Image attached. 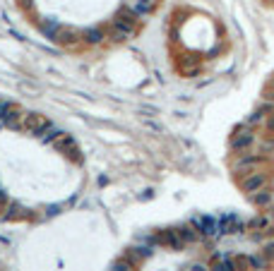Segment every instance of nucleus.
Masks as SVG:
<instances>
[{
	"label": "nucleus",
	"instance_id": "nucleus-1",
	"mask_svg": "<svg viewBox=\"0 0 274 271\" xmlns=\"http://www.w3.org/2000/svg\"><path fill=\"white\" fill-rule=\"evenodd\" d=\"M265 163H267V156L260 154L258 149L241 151V154H236V159H233V173L238 178H243V176H248V173H253V171H260Z\"/></svg>",
	"mask_w": 274,
	"mask_h": 271
},
{
	"label": "nucleus",
	"instance_id": "nucleus-22",
	"mask_svg": "<svg viewBox=\"0 0 274 271\" xmlns=\"http://www.w3.org/2000/svg\"><path fill=\"white\" fill-rule=\"evenodd\" d=\"M176 233H178V238L183 243H195L197 240V233L192 231L190 226H180V228H176Z\"/></svg>",
	"mask_w": 274,
	"mask_h": 271
},
{
	"label": "nucleus",
	"instance_id": "nucleus-14",
	"mask_svg": "<svg viewBox=\"0 0 274 271\" xmlns=\"http://www.w3.org/2000/svg\"><path fill=\"white\" fill-rule=\"evenodd\" d=\"M106 39L113 41V43H123V41L135 39V34H133V31H125V29H121V27H116V24H109Z\"/></svg>",
	"mask_w": 274,
	"mask_h": 271
},
{
	"label": "nucleus",
	"instance_id": "nucleus-13",
	"mask_svg": "<svg viewBox=\"0 0 274 271\" xmlns=\"http://www.w3.org/2000/svg\"><path fill=\"white\" fill-rule=\"evenodd\" d=\"M39 27H41L43 36H48V39H55V36H58V31L63 29V24H60L55 17H43V19H39Z\"/></svg>",
	"mask_w": 274,
	"mask_h": 271
},
{
	"label": "nucleus",
	"instance_id": "nucleus-7",
	"mask_svg": "<svg viewBox=\"0 0 274 271\" xmlns=\"http://www.w3.org/2000/svg\"><path fill=\"white\" fill-rule=\"evenodd\" d=\"M53 149L63 151L65 156H72L75 161H82V156H80V149H77V144H75V139H72V137H70V135H65V132H60V135L55 137Z\"/></svg>",
	"mask_w": 274,
	"mask_h": 271
},
{
	"label": "nucleus",
	"instance_id": "nucleus-5",
	"mask_svg": "<svg viewBox=\"0 0 274 271\" xmlns=\"http://www.w3.org/2000/svg\"><path fill=\"white\" fill-rule=\"evenodd\" d=\"M238 185H241V190L243 192L253 194V192L267 187V173H262V171H253V173H248V176L238 178Z\"/></svg>",
	"mask_w": 274,
	"mask_h": 271
},
{
	"label": "nucleus",
	"instance_id": "nucleus-27",
	"mask_svg": "<svg viewBox=\"0 0 274 271\" xmlns=\"http://www.w3.org/2000/svg\"><path fill=\"white\" fill-rule=\"evenodd\" d=\"M2 206H7V194L0 190V209H2Z\"/></svg>",
	"mask_w": 274,
	"mask_h": 271
},
{
	"label": "nucleus",
	"instance_id": "nucleus-15",
	"mask_svg": "<svg viewBox=\"0 0 274 271\" xmlns=\"http://www.w3.org/2000/svg\"><path fill=\"white\" fill-rule=\"evenodd\" d=\"M178 68H180V72H185V75H197V70H200V58H195V55H183Z\"/></svg>",
	"mask_w": 274,
	"mask_h": 271
},
{
	"label": "nucleus",
	"instance_id": "nucleus-9",
	"mask_svg": "<svg viewBox=\"0 0 274 271\" xmlns=\"http://www.w3.org/2000/svg\"><path fill=\"white\" fill-rule=\"evenodd\" d=\"M156 2H159V0H125V7H130L139 19H144V17L156 7Z\"/></svg>",
	"mask_w": 274,
	"mask_h": 271
},
{
	"label": "nucleus",
	"instance_id": "nucleus-20",
	"mask_svg": "<svg viewBox=\"0 0 274 271\" xmlns=\"http://www.w3.org/2000/svg\"><path fill=\"white\" fill-rule=\"evenodd\" d=\"M27 209L19 206V204H12L10 206V214H5V221H19V218H27Z\"/></svg>",
	"mask_w": 274,
	"mask_h": 271
},
{
	"label": "nucleus",
	"instance_id": "nucleus-29",
	"mask_svg": "<svg viewBox=\"0 0 274 271\" xmlns=\"http://www.w3.org/2000/svg\"><path fill=\"white\" fill-rule=\"evenodd\" d=\"M272 87H274V80H272Z\"/></svg>",
	"mask_w": 274,
	"mask_h": 271
},
{
	"label": "nucleus",
	"instance_id": "nucleus-19",
	"mask_svg": "<svg viewBox=\"0 0 274 271\" xmlns=\"http://www.w3.org/2000/svg\"><path fill=\"white\" fill-rule=\"evenodd\" d=\"M265 118H267V113H265L262 108H258L255 113H250V115H248V120L243 122V125H248L250 130H262V122H265Z\"/></svg>",
	"mask_w": 274,
	"mask_h": 271
},
{
	"label": "nucleus",
	"instance_id": "nucleus-23",
	"mask_svg": "<svg viewBox=\"0 0 274 271\" xmlns=\"http://www.w3.org/2000/svg\"><path fill=\"white\" fill-rule=\"evenodd\" d=\"M231 262L236 271H253L250 269V262H248V255H236V257H231Z\"/></svg>",
	"mask_w": 274,
	"mask_h": 271
},
{
	"label": "nucleus",
	"instance_id": "nucleus-8",
	"mask_svg": "<svg viewBox=\"0 0 274 271\" xmlns=\"http://www.w3.org/2000/svg\"><path fill=\"white\" fill-rule=\"evenodd\" d=\"M55 43L58 46H65V48H72V46H77L80 41H82V31H77V29H70V27H63L58 31V36H55Z\"/></svg>",
	"mask_w": 274,
	"mask_h": 271
},
{
	"label": "nucleus",
	"instance_id": "nucleus-6",
	"mask_svg": "<svg viewBox=\"0 0 274 271\" xmlns=\"http://www.w3.org/2000/svg\"><path fill=\"white\" fill-rule=\"evenodd\" d=\"M151 243L156 245H164L166 250H180L183 247V240L178 238V233H176V228H166V231H159L154 238H151Z\"/></svg>",
	"mask_w": 274,
	"mask_h": 271
},
{
	"label": "nucleus",
	"instance_id": "nucleus-17",
	"mask_svg": "<svg viewBox=\"0 0 274 271\" xmlns=\"http://www.w3.org/2000/svg\"><path fill=\"white\" fill-rule=\"evenodd\" d=\"M248 262H250V269L253 271H267L272 267V262L265 257L262 252H258V255H248Z\"/></svg>",
	"mask_w": 274,
	"mask_h": 271
},
{
	"label": "nucleus",
	"instance_id": "nucleus-12",
	"mask_svg": "<svg viewBox=\"0 0 274 271\" xmlns=\"http://www.w3.org/2000/svg\"><path fill=\"white\" fill-rule=\"evenodd\" d=\"M250 202L255 204V206H260V209H270L274 202L272 190H270V187H262V190L253 192V194H250Z\"/></svg>",
	"mask_w": 274,
	"mask_h": 271
},
{
	"label": "nucleus",
	"instance_id": "nucleus-26",
	"mask_svg": "<svg viewBox=\"0 0 274 271\" xmlns=\"http://www.w3.org/2000/svg\"><path fill=\"white\" fill-rule=\"evenodd\" d=\"M188 271H212V269H209V267H205V264H192Z\"/></svg>",
	"mask_w": 274,
	"mask_h": 271
},
{
	"label": "nucleus",
	"instance_id": "nucleus-10",
	"mask_svg": "<svg viewBox=\"0 0 274 271\" xmlns=\"http://www.w3.org/2000/svg\"><path fill=\"white\" fill-rule=\"evenodd\" d=\"M253 231H258L260 235H272L274 233V226H272V216L270 214H258V216L253 218L250 223H248Z\"/></svg>",
	"mask_w": 274,
	"mask_h": 271
},
{
	"label": "nucleus",
	"instance_id": "nucleus-3",
	"mask_svg": "<svg viewBox=\"0 0 274 271\" xmlns=\"http://www.w3.org/2000/svg\"><path fill=\"white\" fill-rule=\"evenodd\" d=\"M139 17H137L130 7H121L118 12L113 14V19H111V24H116V27H121V29H125V31H133V34H137V27H139Z\"/></svg>",
	"mask_w": 274,
	"mask_h": 271
},
{
	"label": "nucleus",
	"instance_id": "nucleus-16",
	"mask_svg": "<svg viewBox=\"0 0 274 271\" xmlns=\"http://www.w3.org/2000/svg\"><path fill=\"white\" fill-rule=\"evenodd\" d=\"M255 149L260 151V154H265V156H272L274 154V135H265L258 137V144H255Z\"/></svg>",
	"mask_w": 274,
	"mask_h": 271
},
{
	"label": "nucleus",
	"instance_id": "nucleus-24",
	"mask_svg": "<svg viewBox=\"0 0 274 271\" xmlns=\"http://www.w3.org/2000/svg\"><path fill=\"white\" fill-rule=\"evenodd\" d=\"M262 132L274 135V113H267V118H265V122H262Z\"/></svg>",
	"mask_w": 274,
	"mask_h": 271
},
{
	"label": "nucleus",
	"instance_id": "nucleus-28",
	"mask_svg": "<svg viewBox=\"0 0 274 271\" xmlns=\"http://www.w3.org/2000/svg\"><path fill=\"white\" fill-rule=\"evenodd\" d=\"M19 5H24V7H31V10H34V0H19Z\"/></svg>",
	"mask_w": 274,
	"mask_h": 271
},
{
	"label": "nucleus",
	"instance_id": "nucleus-11",
	"mask_svg": "<svg viewBox=\"0 0 274 271\" xmlns=\"http://www.w3.org/2000/svg\"><path fill=\"white\" fill-rule=\"evenodd\" d=\"M82 41L89 43V46H99L106 41V29L104 27H87L82 31Z\"/></svg>",
	"mask_w": 274,
	"mask_h": 271
},
{
	"label": "nucleus",
	"instance_id": "nucleus-2",
	"mask_svg": "<svg viewBox=\"0 0 274 271\" xmlns=\"http://www.w3.org/2000/svg\"><path fill=\"white\" fill-rule=\"evenodd\" d=\"M258 144V130H250L248 125H241V127H236L231 135V149L236 154H241V151H248L253 149Z\"/></svg>",
	"mask_w": 274,
	"mask_h": 271
},
{
	"label": "nucleus",
	"instance_id": "nucleus-18",
	"mask_svg": "<svg viewBox=\"0 0 274 271\" xmlns=\"http://www.w3.org/2000/svg\"><path fill=\"white\" fill-rule=\"evenodd\" d=\"M192 223L200 228V233H205V235H214V233H217L214 218H209V216H197L195 221H192Z\"/></svg>",
	"mask_w": 274,
	"mask_h": 271
},
{
	"label": "nucleus",
	"instance_id": "nucleus-4",
	"mask_svg": "<svg viewBox=\"0 0 274 271\" xmlns=\"http://www.w3.org/2000/svg\"><path fill=\"white\" fill-rule=\"evenodd\" d=\"M24 130H29L31 135H46L48 130H53V122L48 120L46 115L41 113H27V118H24V125H22Z\"/></svg>",
	"mask_w": 274,
	"mask_h": 271
},
{
	"label": "nucleus",
	"instance_id": "nucleus-21",
	"mask_svg": "<svg viewBox=\"0 0 274 271\" xmlns=\"http://www.w3.org/2000/svg\"><path fill=\"white\" fill-rule=\"evenodd\" d=\"M149 255V250H142V247H133V250H128L125 252V259L130 262V264H137L142 257H147Z\"/></svg>",
	"mask_w": 274,
	"mask_h": 271
},
{
	"label": "nucleus",
	"instance_id": "nucleus-25",
	"mask_svg": "<svg viewBox=\"0 0 274 271\" xmlns=\"http://www.w3.org/2000/svg\"><path fill=\"white\" fill-rule=\"evenodd\" d=\"M262 255H265V257H267V259H270V262L274 264V240H272V243H267L265 247H262Z\"/></svg>",
	"mask_w": 274,
	"mask_h": 271
}]
</instances>
